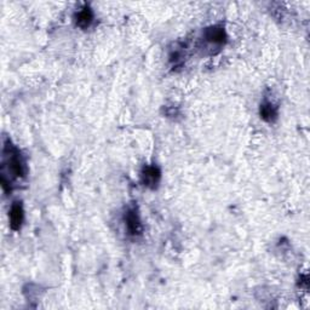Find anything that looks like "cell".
I'll list each match as a JSON object with an SVG mask.
<instances>
[{"label": "cell", "mask_w": 310, "mask_h": 310, "mask_svg": "<svg viewBox=\"0 0 310 310\" xmlns=\"http://www.w3.org/2000/svg\"><path fill=\"white\" fill-rule=\"evenodd\" d=\"M93 21V12L89 6H84L75 15V23L79 28L86 29L91 25Z\"/></svg>", "instance_id": "obj_5"}, {"label": "cell", "mask_w": 310, "mask_h": 310, "mask_svg": "<svg viewBox=\"0 0 310 310\" xmlns=\"http://www.w3.org/2000/svg\"><path fill=\"white\" fill-rule=\"evenodd\" d=\"M203 38L210 44L222 45L225 43L227 34H225L224 28L221 27V25H213V27L206 29L205 33H203Z\"/></svg>", "instance_id": "obj_2"}, {"label": "cell", "mask_w": 310, "mask_h": 310, "mask_svg": "<svg viewBox=\"0 0 310 310\" xmlns=\"http://www.w3.org/2000/svg\"><path fill=\"white\" fill-rule=\"evenodd\" d=\"M24 218L23 208H22L21 202H15L10 210V227L12 230H18L21 228L22 222Z\"/></svg>", "instance_id": "obj_4"}, {"label": "cell", "mask_w": 310, "mask_h": 310, "mask_svg": "<svg viewBox=\"0 0 310 310\" xmlns=\"http://www.w3.org/2000/svg\"><path fill=\"white\" fill-rule=\"evenodd\" d=\"M161 179V172L157 166H145L142 171V183L148 188H157Z\"/></svg>", "instance_id": "obj_1"}, {"label": "cell", "mask_w": 310, "mask_h": 310, "mask_svg": "<svg viewBox=\"0 0 310 310\" xmlns=\"http://www.w3.org/2000/svg\"><path fill=\"white\" fill-rule=\"evenodd\" d=\"M260 114L263 120L271 122L277 118V108L271 102H264L261 105Z\"/></svg>", "instance_id": "obj_6"}, {"label": "cell", "mask_w": 310, "mask_h": 310, "mask_svg": "<svg viewBox=\"0 0 310 310\" xmlns=\"http://www.w3.org/2000/svg\"><path fill=\"white\" fill-rule=\"evenodd\" d=\"M125 224L130 235H138L142 232V223L136 210H128L125 213Z\"/></svg>", "instance_id": "obj_3"}, {"label": "cell", "mask_w": 310, "mask_h": 310, "mask_svg": "<svg viewBox=\"0 0 310 310\" xmlns=\"http://www.w3.org/2000/svg\"><path fill=\"white\" fill-rule=\"evenodd\" d=\"M9 165H10V170H11V172L15 174L16 177H22L24 173L23 170V163H22L21 157L17 153H14L12 151L11 157H10L9 160Z\"/></svg>", "instance_id": "obj_7"}]
</instances>
